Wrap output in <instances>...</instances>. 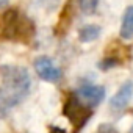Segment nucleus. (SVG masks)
<instances>
[{"instance_id": "nucleus-1", "label": "nucleus", "mask_w": 133, "mask_h": 133, "mask_svg": "<svg viewBox=\"0 0 133 133\" xmlns=\"http://www.w3.org/2000/svg\"><path fill=\"white\" fill-rule=\"evenodd\" d=\"M0 116H5L28 96L31 78L25 68L13 64L0 68Z\"/></svg>"}, {"instance_id": "nucleus-2", "label": "nucleus", "mask_w": 133, "mask_h": 133, "mask_svg": "<svg viewBox=\"0 0 133 133\" xmlns=\"http://www.w3.org/2000/svg\"><path fill=\"white\" fill-rule=\"evenodd\" d=\"M0 31L5 39L10 41H25L33 36V24L22 16L17 10H8L2 16Z\"/></svg>"}, {"instance_id": "nucleus-3", "label": "nucleus", "mask_w": 133, "mask_h": 133, "mask_svg": "<svg viewBox=\"0 0 133 133\" xmlns=\"http://www.w3.org/2000/svg\"><path fill=\"white\" fill-rule=\"evenodd\" d=\"M92 111H94V108H89L88 105H85L77 97L75 92H72L68 97V100L64 103V110H63L64 116L71 121V124L75 127V130L82 128L89 121V117L92 116Z\"/></svg>"}, {"instance_id": "nucleus-4", "label": "nucleus", "mask_w": 133, "mask_h": 133, "mask_svg": "<svg viewBox=\"0 0 133 133\" xmlns=\"http://www.w3.org/2000/svg\"><path fill=\"white\" fill-rule=\"evenodd\" d=\"M75 94L85 105H88L89 108H96L105 99V88L99 85L86 83V85H82L75 91Z\"/></svg>"}, {"instance_id": "nucleus-5", "label": "nucleus", "mask_w": 133, "mask_h": 133, "mask_svg": "<svg viewBox=\"0 0 133 133\" xmlns=\"http://www.w3.org/2000/svg\"><path fill=\"white\" fill-rule=\"evenodd\" d=\"M35 71L41 80L45 82H58L61 78V69L53 64V61L49 56H39L35 59Z\"/></svg>"}, {"instance_id": "nucleus-6", "label": "nucleus", "mask_w": 133, "mask_h": 133, "mask_svg": "<svg viewBox=\"0 0 133 133\" xmlns=\"http://www.w3.org/2000/svg\"><path fill=\"white\" fill-rule=\"evenodd\" d=\"M133 96V82H125L110 100V110L113 113H122Z\"/></svg>"}, {"instance_id": "nucleus-7", "label": "nucleus", "mask_w": 133, "mask_h": 133, "mask_svg": "<svg viewBox=\"0 0 133 133\" xmlns=\"http://www.w3.org/2000/svg\"><path fill=\"white\" fill-rule=\"evenodd\" d=\"M119 33H121L122 39H131L133 38V6H128L125 10Z\"/></svg>"}, {"instance_id": "nucleus-8", "label": "nucleus", "mask_w": 133, "mask_h": 133, "mask_svg": "<svg viewBox=\"0 0 133 133\" xmlns=\"http://www.w3.org/2000/svg\"><path fill=\"white\" fill-rule=\"evenodd\" d=\"M102 33V28L99 25H94V24H89V25H83L80 30H78V39L82 42H91L94 39H97Z\"/></svg>"}, {"instance_id": "nucleus-9", "label": "nucleus", "mask_w": 133, "mask_h": 133, "mask_svg": "<svg viewBox=\"0 0 133 133\" xmlns=\"http://www.w3.org/2000/svg\"><path fill=\"white\" fill-rule=\"evenodd\" d=\"M99 0H78V8L83 14H92L97 10Z\"/></svg>"}, {"instance_id": "nucleus-10", "label": "nucleus", "mask_w": 133, "mask_h": 133, "mask_svg": "<svg viewBox=\"0 0 133 133\" xmlns=\"http://www.w3.org/2000/svg\"><path fill=\"white\" fill-rule=\"evenodd\" d=\"M96 133H117V131H116V128L111 124H103V125L99 127V130Z\"/></svg>"}, {"instance_id": "nucleus-11", "label": "nucleus", "mask_w": 133, "mask_h": 133, "mask_svg": "<svg viewBox=\"0 0 133 133\" xmlns=\"http://www.w3.org/2000/svg\"><path fill=\"white\" fill-rule=\"evenodd\" d=\"M50 133H66V130H63V128H59V127H53V128L50 130Z\"/></svg>"}, {"instance_id": "nucleus-12", "label": "nucleus", "mask_w": 133, "mask_h": 133, "mask_svg": "<svg viewBox=\"0 0 133 133\" xmlns=\"http://www.w3.org/2000/svg\"><path fill=\"white\" fill-rule=\"evenodd\" d=\"M8 5V0H0V8H3Z\"/></svg>"}, {"instance_id": "nucleus-13", "label": "nucleus", "mask_w": 133, "mask_h": 133, "mask_svg": "<svg viewBox=\"0 0 133 133\" xmlns=\"http://www.w3.org/2000/svg\"><path fill=\"white\" fill-rule=\"evenodd\" d=\"M130 133H133V125H131V128H130Z\"/></svg>"}]
</instances>
